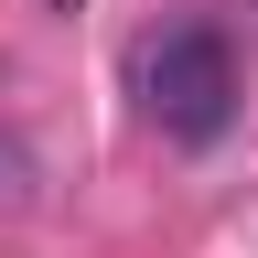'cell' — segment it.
<instances>
[{"label": "cell", "mask_w": 258, "mask_h": 258, "mask_svg": "<svg viewBox=\"0 0 258 258\" xmlns=\"http://www.w3.org/2000/svg\"><path fill=\"white\" fill-rule=\"evenodd\" d=\"M54 11H76V0H54Z\"/></svg>", "instance_id": "2"}, {"label": "cell", "mask_w": 258, "mask_h": 258, "mask_svg": "<svg viewBox=\"0 0 258 258\" xmlns=\"http://www.w3.org/2000/svg\"><path fill=\"white\" fill-rule=\"evenodd\" d=\"M129 86H140V118L161 140H183V151L226 140V118H237V54H226V32L205 11L151 22L140 43H129Z\"/></svg>", "instance_id": "1"}]
</instances>
